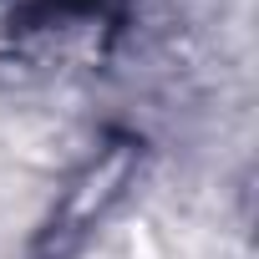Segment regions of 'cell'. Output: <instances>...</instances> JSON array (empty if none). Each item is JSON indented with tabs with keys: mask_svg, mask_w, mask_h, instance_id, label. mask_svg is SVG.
I'll list each match as a JSON object with an SVG mask.
<instances>
[{
	"mask_svg": "<svg viewBox=\"0 0 259 259\" xmlns=\"http://www.w3.org/2000/svg\"><path fill=\"white\" fill-rule=\"evenodd\" d=\"M138 143H112L92 168H87V183L76 178V188L61 198V208L51 213V224H46V234H41V259H66L87 234H92V224L102 219V208L112 203V198H122V188H127V178H133V153Z\"/></svg>",
	"mask_w": 259,
	"mask_h": 259,
	"instance_id": "6da1fadb",
	"label": "cell"
}]
</instances>
